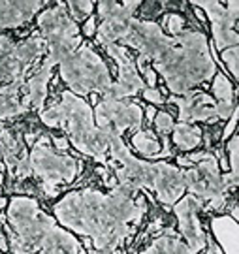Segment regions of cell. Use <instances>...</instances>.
Segmentation results:
<instances>
[{
    "mask_svg": "<svg viewBox=\"0 0 239 254\" xmlns=\"http://www.w3.org/2000/svg\"><path fill=\"white\" fill-rule=\"evenodd\" d=\"M196 8H202L211 21L213 40L219 51L239 44V34L236 32V23L239 19V2L232 0L228 4H222L217 0L209 2H194Z\"/></svg>",
    "mask_w": 239,
    "mask_h": 254,
    "instance_id": "obj_8",
    "label": "cell"
},
{
    "mask_svg": "<svg viewBox=\"0 0 239 254\" xmlns=\"http://www.w3.org/2000/svg\"><path fill=\"white\" fill-rule=\"evenodd\" d=\"M200 128L192 127L188 123H179V125H174V143L179 149H184V151H190L194 147L200 145Z\"/></svg>",
    "mask_w": 239,
    "mask_h": 254,
    "instance_id": "obj_23",
    "label": "cell"
},
{
    "mask_svg": "<svg viewBox=\"0 0 239 254\" xmlns=\"http://www.w3.org/2000/svg\"><path fill=\"white\" fill-rule=\"evenodd\" d=\"M174 104L179 108V119L181 123H190V121H217V111H215V100L205 92H186L179 98H172Z\"/></svg>",
    "mask_w": 239,
    "mask_h": 254,
    "instance_id": "obj_14",
    "label": "cell"
},
{
    "mask_svg": "<svg viewBox=\"0 0 239 254\" xmlns=\"http://www.w3.org/2000/svg\"><path fill=\"white\" fill-rule=\"evenodd\" d=\"M117 179H119V185H124L134 192H138L139 189H151L153 187V164L130 156L126 162H122L117 168Z\"/></svg>",
    "mask_w": 239,
    "mask_h": 254,
    "instance_id": "obj_16",
    "label": "cell"
},
{
    "mask_svg": "<svg viewBox=\"0 0 239 254\" xmlns=\"http://www.w3.org/2000/svg\"><path fill=\"white\" fill-rule=\"evenodd\" d=\"M13 173H15V177H19V179H27V177L32 175V164H30V158H28L27 153H23L19 156L17 166H15Z\"/></svg>",
    "mask_w": 239,
    "mask_h": 254,
    "instance_id": "obj_31",
    "label": "cell"
},
{
    "mask_svg": "<svg viewBox=\"0 0 239 254\" xmlns=\"http://www.w3.org/2000/svg\"><path fill=\"white\" fill-rule=\"evenodd\" d=\"M122 44L138 49L139 57H145L147 61H157L174 46V38L166 36L162 28L153 21L132 19L128 34L124 36Z\"/></svg>",
    "mask_w": 239,
    "mask_h": 254,
    "instance_id": "obj_9",
    "label": "cell"
},
{
    "mask_svg": "<svg viewBox=\"0 0 239 254\" xmlns=\"http://www.w3.org/2000/svg\"><path fill=\"white\" fill-rule=\"evenodd\" d=\"M0 249H2V251H6V241H4V237L0 236Z\"/></svg>",
    "mask_w": 239,
    "mask_h": 254,
    "instance_id": "obj_41",
    "label": "cell"
},
{
    "mask_svg": "<svg viewBox=\"0 0 239 254\" xmlns=\"http://www.w3.org/2000/svg\"><path fill=\"white\" fill-rule=\"evenodd\" d=\"M59 66L62 81L77 94H89V92L104 94L111 85L108 66L87 46L79 47Z\"/></svg>",
    "mask_w": 239,
    "mask_h": 254,
    "instance_id": "obj_4",
    "label": "cell"
},
{
    "mask_svg": "<svg viewBox=\"0 0 239 254\" xmlns=\"http://www.w3.org/2000/svg\"><path fill=\"white\" fill-rule=\"evenodd\" d=\"M38 28L46 44L77 36V25L66 11V4H57L38 15Z\"/></svg>",
    "mask_w": 239,
    "mask_h": 254,
    "instance_id": "obj_13",
    "label": "cell"
},
{
    "mask_svg": "<svg viewBox=\"0 0 239 254\" xmlns=\"http://www.w3.org/2000/svg\"><path fill=\"white\" fill-rule=\"evenodd\" d=\"M110 164L111 166H117V164H122L126 162L130 156H132V153H130V149L126 145H124V141H122V137H120V134H113L111 136V141H110Z\"/></svg>",
    "mask_w": 239,
    "mask_h": 254,
    "instance_id": "obj_26",
    "label": "cell"
},
{
    "mask_svg": "<svg viewBox=\"0 0 239 254\" xmlns=\"http://www.w3.org/2000/svg\"><path fill=\"white\" fill-rule=\"evenodd\" d=\"M94 121L96 127L110 128L117 134H122L124 130H138L143 121V111L138 104L115 100H102L94 109Z\"/></svg>",
    "mask_w": 239,
    "mask_h": 254,
    "instance_id": "obj_10",
    "label": "cell"
},
{
    "mask_svg": "<svg viewBox=\"0 0 239 254\" xmlns=\"http://www.w3.org/2000/svg\"><path fill=\"white\" fill-rule=\"evenodd\" d=\"M32 173L42 179V190L47 196H55L59 183H72L77 175V162L72 156L57 154L49 149V137L40 136L28 154Z\"/></svg>",
    "mask_w": 239,
    "mask_h": 254,
    "instance_id": "obj_5",
    "label": "cell"
},
{
    "mask_svg": "<svg viewBox=\"0 0 239 254\" xmlns=\"http://www.w3.org/2000/svg\"><path fill=\"white\" fill-rule=\"evenodd\" d=\"M44 8V2L27 0V2H0V30L2 28H17L27 23Z\"/></svg>",
    "mask_w": 239,
    "mask_h": 254,
    "instance_id": "obj_17",
    "label": "cell"
},
{
    "mask_svg": "<svg viewBox=\"0 0 239 254\" xmlns=\"http://www.w3.org/2000/svg\"><path fill=\"white\" fill-rule=\"evenodd\" d=\"M42 123L51 128L66 130L68 137H77L94 127L91 106L77 98L74 92H62V100L42 111Z\"/></svg>",
    "mask_w": 239,
    "mask_h": 254,
    "instance_id": "obj_6",
    "label": "cell"
},
{
    "mask_svg": "<svg viewBox=\"0 0 239 254\" xmlns=\"http://www.w3.org/2000/svg\"><path fill=\"white\" fill-rule=\"evenodd\" d=\"M153 121H155V127H157V130L162 134V136H166L168 132H172V130H174V119L170 117V113L160 111V113L155 115Z\"/></svg>",
    "mask_w": 239,
    "mask_h": 254,
    "instance_id": "obj_30",
    "label": "cell"
},
{
    "mask_svg": "<svg viewBox=\"0 0 239 254\" xmlns=\"http://www.w3.org/2000/svg\"><path fill=\"white\" fill-rule=\"evenodd\" d=\"M151 190L157 192V198L166 205H172L184 192V177L179 168L172 164L157 162L153 164V187Z\"/></svg>",
    "mask_w": 239,
    "mask_h": 254,
    "instance_id": "obj_12",
    "label": "cell"
},
{
    "mask_svg": "<svg viewBox=\"0 0 239 254\" xmlns=\"http://www.w3.org/2000/svg\"><path fill=\"white\" fill-rule=\"evenodd\" d=\"M132 143L138 149L141 154L145 156H158L160 153V143L157 141V137L153 136L147 130H139L132 136Z\"/></svg>",
    "mask_w": 239,
    "mask_h": 254,
    "instance_id": "obj_24",
    "label": "cell"
},
{
    "mask_svg": "<svg viewBox=\"0 0 239 254\" xmlns=\"http://www.w3.org/2000/svg\"><path fill=\"white\" fill-rule=\"evenodd\" d=\"M141 254H192L190 249L181 243L175 237L174 230H166L164 236H160L158 239L153 241V245L147 247Z\"/></svg>",
    "mask_w": 239,
    "mask_h": 254,
    "instance_id": "obj_22",
    "label": "cell"
},
{
    "mask_svg": "<svg viewBox=\"0 0 239 254\" xmlns=\"http://www.w3.org/2000/svg\"><path fill=\"white\" fill-rule=\"evenodd\" d=\"M40 254H81V247L72 234L55 224L42 239Z\"/></svg>",
    "mask_w": 239,
    "mask_h": 254,
    "instance_id": "obj_19",
    "label": "cell"
},
{
    "mask_svg": "<svg viewBox=\"0 0 239 254\" xmlns=\"http://www.w3.org/2000/svg\"><path fill=\"white\" fill-rule=\"evenodd\" d=\"M186 158L190 160V164H198V162H203V160H211L215 156L211 153H194L190 156H186Z\"/></svg>",
    "mask_w": 239,
    "mask_h": 254,
    "instance_id": "obj_35",
    "label": "cell"
},
{
    "mask_svg": "<svg viewBox=\"0 0 239 254\" xmlns=\"http://www.w3.org/2000/svg\"><path fill=\"white\" fill-rule=\"evenodd\" d=\"M222 61L228 64L230 73L238 79L239 77V47L234 46V47L224 49V51H222Z\"/></svg>",
    "mask_w": 239,
    "mask_h": 254,
    "instance_id": "obj_29",
    "label": "cell"
},
{
    "mask_svg": "<svg viewBox=\"0 0 239 254\" xmlns=\"http://www.w3.org/2000/svg\"><path fill=\"white\" fill-rule=\"evenodd\" d=\"M184 189L200 198V200L209 201L211 209H221L226 203V185L222 181V175L219 172V162L217 158L198 162L196 168H190L183 172Z\"/></svg>",
    "mask_w": 239,
    "mask_h": 254,
    "instance_id": "obj_7",
    "label": "cell"
},
{
    "mask_svg": "<svg viewBox=\"0 0 239 254\" xmlns=\"http://www.w3.org/2000/svg\"><path fill=\"white\" fill-rule=\"evenodd\" d=\"M27 111L28 109L23 106L19 96H2L0 94V119L17 117V115H23Z\"/></svg>",
    "mask_w": 239,
    "mask_h": 254,
    "instance_id": "obj_27",
    "label": "cell"
},
{
    "mask_svg": "<svg viewBox=\"0 0 239 254\" xmlns=\"http://www.w3.org/2000/svg\"><path fill=\"white\" fill-rule=\"evenodd\" d=\"M53 143H55V147L59 149V151H66L68 145H70V141H68L66 137H55V139H53Z\"/></svg>",
    "mask_w": 239,
    "mask_h": 254,
    "instance_id": "obj_38",
    "label": "cell"
},
{
    "mask_svg": "<svg viewBox=\"0 0 239 254\" xmlns=\"http://www.w3.org/2000/svg\"><path fill=\"white\" fill-rule=\"evenodd\" d=\"M166 27L172 32V38H175L177 34H181L184 30V19L179 13H170L166 17Z\"/></svg>",
    "mask_w": 239,
    "mask_h": 254,
    "instance_id": "obj_32",
    "label": "cell"
},
{
    "mask_svg": "<svg viewBox=\"0 0 239 254\" xmlns=\"http://www.w3.org/2000/svg\"><path fill=\"white\" fill-rule=\"evenodd\" d=\"M155 115H157V111H155L153 108H149V109H147V117H149V121H153V117H155Z\"/></svg>",
    "mask_w": 239,
    "mask_h": 254,
    "instance_id": "obj_40",
    "label": "cell"
},
{
    "mask_svg": "<svg viewBox=\"0 0 239 254\" xmlns=\"http://www.w3.org/2000/svg\"><path fill=\"white\" fill-rule=\"evenodd\" d=\"M46 51H47V44H46V40H44V38L42 36H30V38H27L25 42L15 44L11 55L17 59L19 63H21L23 68H27L28 70V66L34 63L38 57H42Z\"/></svg>",
    "mask_w": 239,
    "mask_h": 254,
    "instance_id": "obj_20",
    "label": "cell"
},
{
    "mask_svg": "<svg viewBox=\"0 0 239 254\" xmlns=\"http://www.w3.org/2000/svg\"><path fill=\"white\" fill-rule=\"evenodd\" d=\"M66 8L70 9L68 15L74 19V21H83V19L89 17V13H92V4L91 0H75V2H68Z\"/></svg>",
    "mask_w": 239,
    "mask_h": 254,
    "instance_id": "obj_28",
    "label": "cell"
},
{
    "mask_svg": "<svg viewBox=\"0 0 239 254\" xmlns=\"http://www.w3.org/2000/svg\"><path fill=\"white\" fill-rule=\"evenodd\" d=\"M155 70L164 75L168 89L183 96L217 73V64L209 53L205 34L183 30L174 38V46L155 61Z\"/></svg>",
    "mask_w": 239,
    "mask_h": 254,
    "instance_id": "obj_2",
    "label": "cell"
},
{
    "mask_svg": "<svg viewBox=\"0 0 239 254\" xmlns=\"http://www.w3.org/2000/svg\"><path fill=\"white\" fill-rule=\"evenodd\" d=\"M19 154H23V145H21L19 137L9 130H2L0 132V160L6 162L11 173L17 166Z\"/></svg>",
    "mask_w": 239,
    "mask_h": 254,
    "instance_id": "obj_21",
    "label": "cell"
},
{
    "mask_svg": "<svg viewBox=\"0 0 239 254\" xmlns=\"http://www.w3.org/2000/svg\"><path fill=\"white\" fill-rule=\"evenodd\" d=\"M106 51L111 59L115 61V64L119 66V85L124 89L126 96H134L139 91L145 89V83L139 75L136 64L132 61V57L128 55V51L124 49V46L120 44H113V46H106Z\"/></svg>",
    "mask_w": 239,
    "mask_h": 254,
    "instance_id": "obj_15",
    "label": "cell"
},
{
    "mask_svg": "<svg viewBox=\"0 0 239 254\" xmlns=\"http://www.w3.org/2000/svg\"><path fill=\"white\" fill-rule=\"evenodd\" d=\"M236 123H238V111H236V113L232 115V117H230V123H228V127L224 128V137H228L232 134V132H234V128H236Z\"/></svg>",
    "mask_w": 239,
    "mask_h": 254,
    "instance_id": "obj_37",
    "label": "cell"
},
{
    "mask_svg": "<svg viewBox=\"0 0 239 254\" xmlns=\"http://www.w3.org/2000/svg\"><path fill=\"white\" fill-rule=\"evenodd\" d=\"M238 137H234L230 141V166H232V172L230 173H234V175H238L239 177V166H238Z\"/></svg>",
    "mask_w": 239,
    "mask_h": 254,
    "instance_id": "obj_33",
    "label": "cell"
},
{
    "mask_svg": "<svg viewBox=\"0 0 239 254\" xmlns=\"http://www.w3.org/2000/svg\"><path fill=\"white\" fill-rule=\"evenodd\" d=\"M9 249L13 254H34L42 249V239L55 220L47 217L32 198H13L8 207Z\"/></svg>",
    "mask_w": 239,
    "mask_h": 254,
    "instance_id": "obj_3",
    "label": "cell"
},
{
    "mask_svg": "<svg viewBox=\"0 0 239 254\" xmlns=\"http://www.w3.org/2000/svg\"><path fill=\"white\" fill-rule=\"evenodd\" d=\"M203 207V201L196 198L192 194L184 196L183 200L175 203V217L179 220V230L183 237L186 239V247L190 249V253H200L203 247L207 245V236L200 226L198 220V211Z\"/></svg>",
    "mask_w": 239,
    "mask_h": 254,
    "instance_id": "obj_11",
    "label": "cell"
},
{
    "mask_svg": "<svg viewBox=\"0 0 239 254\" xmlns=\"http://www.w3.org/2000/svg\"><path fill=\"white\" fill-rule=\"evenodd\" d=\"M94 30H96L94 17H89L87 19V23H85V27H83V32H85V36H92V34H94Z\"/></svg>",
    "mask_w": 239,
    "mask_h": 254,
    "instance_id": "obj_36",
    "label": "cell"
},
{
    "mask_svg": "<svg viewBox=\"0 0 239 254\" xmlns=\"http://www.w3.org/2000/svg\"><path fill=\"white\" fill-rule=\"evenodd\" d=\"M205 254H224L221 251V247L219 245H215V243H209V247H207V253Z\"/></svg>",
    "mask_w": 239,
    "mask_h": 254,
    "instance_id": "obj_39",
    "label": "cell"
},
{
    "mask_svg": "<svg viewBox=\"0 0 239 254\" xmlns=\"http://www.w3.org/2000/svg\"><path fill=\"white\" fill-rule=\"evenodd\" d=\"M0 187H2V175H0Z\"/></svg>",
    "mask_w": 239,
    "mask_h": 254,
    "instance_id": "obj_42",
    "label": "cell"
},
{
    "mask_svg": "<svg viewBox=\"0 0 239 254\" xmlns=\"http://www.w3.org/2000/svg\"><path fill=\"white\" fill-rule=\"evenodd\" d=\"M51 72H53V68L49 66V64H42L40 66V70L32 73L30 77H28V81L25 83V96H23V106L25 108H36L40 109L44 106V100H46L47 96V83L51 79Z\"/></svg>",
    "mask_w": 239,
    "mask_h": 254,
    "instance_id": "obj_18",
    "label": "cell"
},
{
    "mask_svg": "<svg viewBox=\"0 0 239 254\" xmlns=\"http://www.w3.org/2000/svg\"><path fill=\"white\" fill-rule=\"evenodd\" d=\"M213 94L217 102L215 104H236L234 98V85L224 73H215V81H213Z\"/></svg>",
    "mask_w": 239,
    "mask_h": 254,
    "instance_id": "obj_25",
    "label": "cell"
},
{
    "mask_svg": "<svg viewBox=\"0 0 239 254\" xmlns=\"http://www.w3.org/2000/svg\"><path fill=\"white\" fill-rule=\"evenodd\" d=\"M134 194L124 185H117L108 196L98 190L70 192L55 205V217L81 236L96 239L113 234L124 241L132 234L130 222H138L145 211V201H134Z\"/></svg>",
    "mask_w": 239,
    "mask_h": 254,
    "instance_id": "obj_1",
    "label": "cell"
},
{
    "mask_svg": "<svg viewBox=\"0 0 239 254\" xmlns=\"http://www.w3.org/2000/svg\"><path fill=\"white\" fill-rule=\"evenodd\" d=\"M141 92H143V98L147 102H151V104H164V96L160 94L158 89H149V87H145Z\"/></svg>",
    "mask_w": 239,
    "mask_h": 254,
    "instance_id": "obj_34",
    "label": "cell"
}]
</instances>
